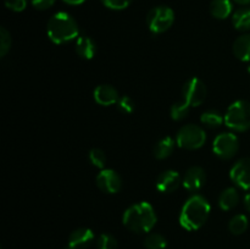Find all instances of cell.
I'll use <instances>...</instances> for the list:
<instances>
[{"mask_svg":"<svg viewBox=\"0 0 250 249\" xmlns=\"http://www.w3.org/2000/svg\"><path fill=\"white\" fill-rule=\"evenodd\" d=\"M200 121L209 128H217L225 122V116H222L221 112H219L217 110H208L202 114Z\"/></svg>","mask_w":250,"mask_h":249,"instance_id":"44dd1931","label":"cell"},{"mask_svg":"<svg viewBox=\"0 0 250 249\" xmlns=\"http://www.w3.org/2000/svg\"><path fill=\"white\" fill-rule=\"evenodd\" d=\"M56 0H31L32 5L37 10H48L55 4Z\"/></svg>","mask_w":250,"mask_h":249,"instance_id":"4dcf8cb0","label":"cell"},{"mask_svg":"<svg viewBox=\"0 0 250 249\" xmlns=\"http://www.w3.org/2000/svg\"><path fill=\"white\" fill-rule=\"evenodd\" d=\"M205 181H207V175L204 168L200 166H192L186 171L182 178V186L188 192H198L205 185Z\"/></svg>","mask_w":250,"mask_h":249,"instance_id":"8fae6325","label":"cell"},{"mask_svg":"<svg viewBox=\"0 0 250 249\" xmlns=\"http://www.w3.org/2000/svg\"><path fill=\"white\" fill-rule=\"evenodd\" d=\"M229 177L237 187L250 189V158H242L232 166Z\"/></svg>","mask_w":250,"mask_h":249,"instance_id":"30bf717a","label":"cell"},{"mask_svg":"<svg viewBox=\"0 0 250 249\" xmlns=\"http://www.w3.org/2000/svg\"><path fill=\"white\" fill-rule=\"evenodd\" d=\"M239 150V139L232 132L220 133L212 142V151L217 158L229 160Z\"/></svg>","mask_w":250,"mask_h":249,"instance_id":"52a82bcc","label":"cell"},{"mask_svg":"<svg viewBox=\"0 0 250 249\" xmlns=\"http://www.w3.org/2000/svg\"><path fill=\"white\" fill-rule=\"evenodd\" d=\"M182 97L190 106H199L207 98V87L200 78L192 77L182 87Z\"/></svg>","mask_w":250,"mask_h":249,"instance_id":"ba28073f","label":"cell"},{"mask_svg":"<svg viewBox=\"0 0 250 249\" xmlns=\"http://www.w3.org/2000/svg\"><path fill=\"white\" fill-rule=\"evenodd\" d=\"M225 124L234 132H244L250 128V103L236 100L225 114Z\"/></svg>","mask_w":250,"mask_h":249,"instance_id":"277c9868","label":"cell"},{"mask_svg":"<svg viewBox=\"0 0 250 249\" xmlns=\"http://www.w3.org/2000/svg\"><path fill=\"white\" fill-rule=\"evenodd\" d=\"M144 246L146 249H165L167 241L160 233H150L144 239Z\"/></svg>","mask_w":250,"mask_h":249,"instance_id":"cb8c5ba5","label":"cell"},{"mask_svg":"<svg viewBox=\"0 0 250 249\" xmlns=\"http://www.w3.org/2000/svg\"><path fill=\"white\" fill-rule=\"evenodd\" d=\"M46 34L54 44H65L76 41L80 37V27L68 12L60 11L54 14L48 21Z\"/></svg>","mask_w":250,"mask_h":249,"instance_id":"3957f363","label":"cell"},{"mask_svg":"<svg viewBox=\"0 0 250 249\" xmlns=\"http://www.w3.org/2000/svg\"><path fill=\"white\" fill-rule=\"evenodd\" d=\"M210 203L203 195L194 194L188 198L180 211L178 221L187 231H197L207 222L210 215Z\"/></svg>","mask_w":250,"mask_h":249,"instance_id":"6da1fadb","label":"cell"},{"mask_svg":"<svg viewBox=\"0 0 250 249\" xmlns=\"http://www.w3.org/2000/svg\"><path fill=\"white\" fill-rule=\"evenodd\" d=\"M249 226L248 217L243 214H237L229 220V229L232 234H236V236H239V234L244 233L247 231Z\"/></svg>","mask_w":250,"mask_h":249,"instance_id":"7402d4cb","label":"cell"},{"mask_svg":"<svg viewBox=\"0 0 250 249\" xmlns=\"http://www.w3.org/2000/svg\"><path fill=\"white\" fill-rule=\"evenodd\" d=\"M234 2H237V4L239 5H248L250 4V0H233Z\"/></svg>","mask_w":250,"mask_h":249,"instance_id":"836d02e7","label":"cell"},{"mask_svg":"<svg viewBox=\"0 0 250 249\" xmlns=\"http://www.w3.org/2000/svg\"><path fill=\"white\" fill-rule=\"evenodd\" d=\"M75 50L84 60H92L98 51V45L89 36H80L76 39Z\"/></svg>","mask_w":250,"mask_h":249,"instance_id":"9a60e30c","label":"cell"},{"mask_svg":"<svg viewBox=\"0 0 250 249\" xmlns=\"http://www.w3.org/2000/svg\"><path fill=\"white\" fill-rule=\"evenodd\" d=\"M98 188L102 192L107 193V194H115L119 193L122 187V180L121 176L112 168H103L97 176Z\"/></svg>","mask_w":250,"mask_h":249,"instance_id":"9c48e42d","label":"cell"},{"mask_svg":"<svg viewBox=\"0 0 250 249\" xmlns=\"http://www.w3.org/2000/svg\"><path fill=\"white\" fill-rule=\"evenodd\" d=\"M105 7L111 10H124L131 5L133 0H100Z\"/></svg>","mask_w":250,"mask_h":249,"instance_id":"f1b7e54d","label":"cell"},{"mask_svg":"<svg viewBox=\"0 0 250 249\" xmlns=\"http://www.w3.org/2000/svg\"><path fill=\"white\" fill-rule=\"evenodd\" d=\"M190 107L192 106L183 99L181 100V102L175 103V104H172V106H171L170 109L171 119H172L173 121H181V120L186 119L187 115L189 114Z\"/></svg>","mask_w":250,"mask_h":249,"instance_id":"603a6c76","label":"cell"},{"mask_svg":"<svg viewBox=\"0 0 250 249\" xmlns=\"http://www.w3.org/2000/svg\"><path fill=\"white\" fill-rule=\"evenodd\" d=\"M233 54L238 60L250 61V34H242L234 41Z\"/></svg>","mask_w":250,"mask_h":249,"instance_id":"e0dca14e","label":"cell"},{"mask_svg":"<svg viewBox=\"0 0 250 249\" xmlns=\"http://www.w3.org/2000/svg\"><path fill=\"white\" fill-rule=\"evenodd\" d=\"M182 185L180 173L175 170H166L156 178V189L160 193H172Z\"/></svg>","mask_w":250,"mask_h":249,"instance_id":"7c38bea8","label":"cell"},{"mask_svg":"<svg viewBox=\"0 0 250 249\" xmlns=\"http://www.w3.org/2000/svg\"><path fill=\"white\" fill-rule=\"evenodd\" d=\"M66 4L68 5H81L85 1V0H63Z\"/></svg>","mask_w":250,"mask_h":249,"instance_id":"d6a6232c","label":"cell"},{"mask_svg":"<svg viewBox=\"0 0 250 249\" xmlns=\"http://www.w3.org/2000/svg\"><path fill=\"white\" fill-rule=\"evenodd\" d=\"M117 107L124 114H132L134 111V102L131 97L128 95H124L120 97L119 102H117Z\"/></svg>","mask_w":250,"mask_h":249,"instance_id":"83f0119b","label":"cell"},{"mask_svg":"<svg viewBox=\"0 0 250 249\" xmlns=\"http://www.w3.org/2000/svg\"><path fill=\"white\" fill-rule=\"evenodd\" d=\"M248 73L250 75V65H249V67H248Z\"/></svg>","mask_w":250,"mask_h":249,"instance_id":"e575fe53","label":"cell"},{"mask_svg":"<svg viewBox=\"0 0 250 249\" xmlns=\"http://www.w3.org/2000/svg\"><path fill=\"white\" fill-rule=\"evenodd\" d=\"M11 48V36L5 27L0 28V56L4 58Z\"/></svg>","mask_w":250,"mask_h":249,"instance_id":"4316f807","label":"cell"},{"mask_svg":"<svg viewBox=\"0 0 250 249\" xmlns=\"http://www.w3.org/2000/svg\"><path fill=\"white\" fill-rule=\"evenodd\" d=\"M175 21V12L171 7L160 5L153 7L146 15V24L153 34H161L170 29Z\"/></svg>","mask_w":250,"mask_h":249,"instance_id":"8992f818","label":"cell"},{"mask_svg":"<svg viewBox=\"0 0 250 249\" xmlns=\"http://www.w3.org/2000/svg\"><path fill=\"white\" fill-rule=\"evenodd\" d=\"M98 249H117V241L109 233H102L97 241Z\"/></svg>","mask_w":250,"mask_h":249,"instance_id":"484cf974","label":"cell"},{"mask_svg":"<svg viewBox=\"0 0 250 249\" xmlns=\"http://www.w3.org/2000/svg\"><path fill=\"white\" fill-rule=\"evenodd\" d=\"M233 5L231 0H212L210 4V14L217 20H225L232 14Z\"/></svg>","mask_w":250,"mask_h":249,"instance_id":"ac0fdd59","label":"cell"},{"mask_svg":"<svg viewBox=\"0 0 250 249\" xmlns=\"http://www.w3.org/2000/svg\"><path fill=\"white\" fill-rule=\"evenodd\" d=\"M94 232L92 229L81 227L70 234L68 243L65 249H85L94 242Z\"/></svg>","mask_w":250,"mask_h":249,"instance_id":"4fadbf2b","label":"cell"},{"mask_svg":"<svg viewBox=\"0 0 250 249\" xmlns=\"http://www.w3.org/2000/svg\"><path fill=\"white\" fill-rule=\"evenodd\" d=\"M88 159H89L90 164L93 166L98 168H104L105 164H106V155H105L104 151L99 148H93L90 149L89 153H88Z\"/></svg>","mask_w":250,"mask_h":249,"instance_id":"d4e9b609","label":"cell"},{"mask_svg":"<svg viewBox=\"0 0 250 249\" xmlns=\"http://www.w3.org/2000/svg\"><path fill=\"white\" fill-rule=\"evenodd\" d=\"M5 6L10 9L11 11L21 12L27 7L28 0H4Z\"/></svg>","mask_w":250,"mask_h":249,"instance_id":"f546056e","label":"cell"},{"mask_svg":"<svg viewBox=\"0 0 250 249\" xmlns=\"http://www.w3.org/2000/svg\"><path fill=\"white\" fill-rule=\"evenodd\" d=\"M244 207H246L247 211L250 212V193L244 197Z\"/></svg>","mask_w":250,"mask_h":249,"instance_id":"1f68e13d","label":"cell"},{"mask_svg":"<svg viewBox=\"0 0 250 249\" xmlns=\"http://www.w3.org/2000/svg\"><path fill=\"white\" fill-rule=\"evenodd\" d=\"M232 23L238 31H249L250 29V9H239L232 15Z\"/></svg>","mask_w":250,"mask_h":249,"instance_id":"ffe728a7","label":"cell"},{"mask_svg":"<svg viewBox=\"0 0 250 249\" xmlns=\"http://www.w3.org/2000/svg\"><path fill=\"white\" fill-rule=\"evenodd\" d=\"M239 203V193L234 187H229L221 192L219 197V207L221 210L229 211Z\"/></svg>","mask_w":250,"mask_h":249,"instance_id":"2e32d148","label":"cell"},{"mask_svg":"<svg viewBox=\"0 0 250 249\" xmlns=\"http://www.w3.org/2000/svg\"><path fill=\"white\" fill-rule=\"evenodd\" d=\"M176 142L180 148L186 150H195L202 148L205 144L207 133L203 127L194 124H188L178 129L176 134Z\"/></svg>","mask_w":250,"mask_h":249,"instance_id":"5b68a950","label":"cell"},{"mask_svg":"<svg viewBox=\"0 0 250 249\" xmlns=\"http://www.w3.org/2000/svg\"><path fill=\"white\" fill-rule=\"evenodd\" d=\"M93 98L95 103L102 106H110V105L117 104L120 99L119 92L116 88L111 84H99L94 88Z\"/></svg>","mask_w":250,"mask_h":249,"instance_id":"5bb4252c","label":"cell"},{"mask_svg":"<svg viewBox=\"0 0 250 249\" xmlns=\"http://www.w3.org/2000/svg\"><path fill=\"white\" fill-rule=\"evenodd\" d=\"M176 144H177V142L172 137H165V138L160 139L154 148V156L159 160L168 158L175 150Z\"/></svg>","mask_w":250,"mask_h":249,"instance_id":"d6986e66","label":"cell"},{"mask_svg":"<svg viewBox=\"0 0 250 249\" xmlns=\"http://www.w3.org/2000/svg\"><path fill=\"white\" fill-rule=\"evenodd\" d=\"M158 221L153 205L148 202H139L131 205L122 216L125 227L134 233H148Z\"/></svg>","mask_w":250,"mask_h":249,"instance_id":"7a4b0ae2","label":"cell"}]
</instances>
